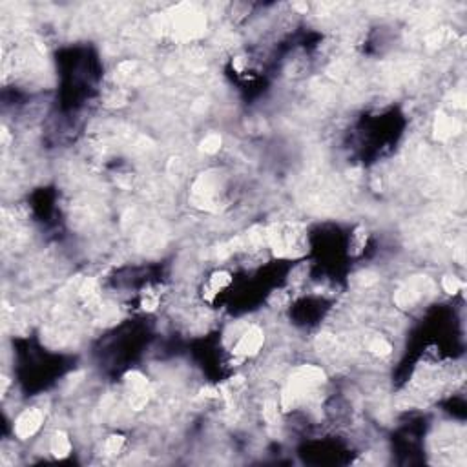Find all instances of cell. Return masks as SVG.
I'll return each mask as SVG.
<instances>
[{
	"label": "cell",
	"mask_w": 467,
	"mask_h": 467,
	"mask_svg": "<svg viewBox=\"0 0 467 467\" xmlns=\"http://www.w3.org/2000/svg\"><path fill=\"white\" fill-rule=\"evenodd\" d=\"M42 422H44V414L39 411V409H26L24 413L20 414L15 422V427H13V432L17 434L20 440H28L33 434H37V431L40 429Z\"/></svg>",
	"instance_id": "1"
},
{
	"label": "cell",
	"mask_w": 467,
	"mask_h": 467,
	"mask_svg": "<svg viewBox=\"0 0 467 467\" xmlns=\"http://www.w3.org/2000/svg\"><path fill=\"white\" fill-rule=\"evenodd\" d=\"M263 342H265L263 330L258 329V327H250L245 334L239 336L237 343L234 345L232 352L234 356H237V358H246V356H252V354L258 352L259 349L263 347Z\"/></svg>",
	"instance_id": "2"
},
{
	"label": "cell",
	"mask_w": 467,
	"mask_h": 467,
	"mask_svg": "<svg viewBox=\"0 0 467 467\" xmlns=\"http://www.w3.org/2000/svg\"><path fill=\"white\" fill-rule=\"evenodd\" d=\"M49 449H51L55 458H66V456L72 453V442H70V436H68L66 432L57 431L53 434V438L49 440Z\"/></svg>",
	"instance_id": "3"
},
{
	"label": "cell",
	"mask_w": 467,
	"mask_h": 467,
	"mask_svg": "<svg viewBox=\"0 0 467 467\" xmlns=\"http://www.w3.org/2000/svg\"><path fill=\"white\" fill-rule=\"evenodd\" d=\"M369 350H371L372 354H376V356H387V354H390V345L385 342L384 338H376V340H372V343L369 345Z\"/></svg>",
	"instance_id": "4"
},
{
	"label": "cell",
	"mask_w": 467,
	"mask_h": 467,
	"mask_svg": "<svg viewBox=\"0 0 467 467\" xmlns=\"http://www.w3.org/2000/svg\"><path fill=\"white\" fill-rule=\"evenodd\" d=\"M122 445H124V436H117V434H114V436H110L108 440H106V453L108 455H117L120 449H122Z\"/></svg>",
	"instance_id": "5"
},
{
	"label": "cell",
	"mask_w": 467,
	"mask_h": 467,
	"mask_svg": "<svg viewBox=\"0 0 467 467\" xmlns=\"http://www.w3.org/2000/svg\"><path fill=\"white\" fill-rule=\"evenodd\" d=\"M219 148H221V137H219V135H208V137H204L203 150L206 152V154H216V152H219Z\"/></svg>",
	"instance_id": "6"
},
{
	"label": "cell",
	"mask_w": 467,
	"mask_h": 467,
	"mask_svg": "<svg viewBox=\"0 0 467 467\" xmlns=\"http://www.w3.org/2000/svg\"><path fill=\"white\" fill-rule=\"evenodd\" d=\"M443 288L449 294H456L462 288V283L456 279L455 275H447V277H443Z\"/></svg>",
	"instance_id": "7"
}]
</instances>
